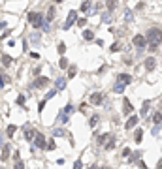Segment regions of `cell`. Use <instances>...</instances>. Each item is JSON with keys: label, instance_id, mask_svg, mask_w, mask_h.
<instances>
[{"label": "cell", "instance_id": "d4e9b609", "mask_svg": "<svg viewBox=\"0 0 162 169\" xmlns=\"http://www.w3.org/2000/svg\"><path fill=\"white\" fill-rule=\"evenodd\" d=\"M141 139H143V130H136V134H134V141H136V143H141Z\"/></svg>", "mask_w": 162, "mask_h": 169}, {"label": "cell", "instance_id": "681fc988", "mask_svg": "<svg viewBox=\"0 0 162 169\" xmlns=\"http://www.w3.org/2000/svg\"><path fill=\"white\" fill-rule=\"evenodd\" d=\"M109 13H111V11H108V13H104V15H102V21H109Z\"/></svg>", "mask_w": 162, "mask_h": 169}, {"label": "cell", "instance_id": "f35d334b", "mask_svg": "<svg viewBox=\"0 0 162 169\" xmlns=\"http://www.w3.org/2000/svg\"><path fill=\"white\" fill-rule=\"evenodd\" d=\"M55 94H57V90H55V88H53V90H49V92H47V94H45V98H43V100H47V102H49V100L53 98Z\"/></svg>", "mask_w": 162, "mask_h": 169}, {"label": "cell", "instance_id": "83f0119b", "mask_svg": "<svg viewBox=\"0 0 162 169\" xmlns=\"http://www.w3.org/2000/svg\"><path fill=\"white\" fill-rule=\"evenodd\" d=\"M11 62H13V60H11V56H10V55H2V64H4V66H6V68L10 66Z\"/></svg>", "mask_w": 162, "mask_h": 169}, {"label": "cell", "instance_id": "ee69618b", "mask_svg": "<svg viewBox=\"0 0 162 169\" xmlns=\"http://www.w3.org/2000/svg\"><path fill=\"white\" fill-rule=\"evenodd\" d=\"M136 163H138V167H141V169H147V163H145L143 160H136Z\"/></svg>", "mask_w": 162, "mask_h": 169}, {"label": "cell", "instance_id": "74e56055", "mask_svg": "<svg viewBox=\"0 0 162 169\" xmlns=\"http://www.w3.org/2000/svg\"><path fill=\"white\" fill-rule=\"evenodd\" d=\"M57 51H58V55H64V51H66V43H58Z\"/></svg>", "mask_w": 162, "mask_h": 169}, {"label": "cell", "instance_id": "4fadbf2b", "mask_svg": "<svg viewBox=\"0 0 162 169\" xmlns=\"http://www.w3.org/2000/svg\"><path fill=\"white\" fill-rule=\"evenodd\" d=\"M117 81H121L122 84H130V83H132V75H128V73H119V75H117Z\"/></svg>", "mask_w": 162, "mask_h": 169}, {"label": "cell", "instance_id": "e0dca14e", "mask_svg": "<svg viewBox=\"0 0 162 169\" xmlns=\"http://www.w3.org/2000/svg\"><path fill=\"white\" fill-rule=\"evenodd\" d=\"M149 109H151V100H145L143 105H141V116H147Z\"/></svg>", "mask_w": 162, "mask_h": 169}, {"label": "cell", "instance_id": "9a60e30c", "mask_svg": "<svg viewBox=\"0 0 162 169\" xmlns=\"http://www.w3.org/2000/svg\"><path fill=\"white\" fill-rule=\"evenodd\" d=\"M29 39H30V43H34V45H40V43H42V34L36 30V32H34V34L30 36Z\"/></svg>", "mask_w": 162, "mask_h": 169}, {"label": "cell", "instance_id": "f546056e", "mask_svg": "<svg viewBox=\"0 0 162 169\" xmlns=\"http://www.w3.org/2000/svg\"><path fill=\"white\" fill-rule=\"evenodd\" d=\"M124 21H126V23H132V21H134V15H132V11H130V10L124 11Z\"/></svg>", "mask_w": 162, "mask_h": 169}, {"label": "cell", "instance_id": "f907efd6", "mask_svg": "<svg viewBox=\"0 0 162 169\" xmlns=\"http://www.w3.org/2000/svg\"><path fill=\"white\" fill-rule=\"evenodd\" d=\"M143 8H145V4H143V2H140V4H138V6H136V10H138V11H141V10H143Z\"/></svg>", "mask_w": 162, "mask_h": 169}, {"label": "cell", "instance_id": "d6986e66", "mask_svg": "<svg viewBox=\"0 0 162 169\" xmlns=\"http://www.w3.org/2000/svg\"><path fill=\"white\" fill-rule=\"evenodd\" d=\"M124 87H126V84H122L121 81H117L115 84H113V92H115V94H122V92H124Z\"/></svg>", "mask_w": 162, "mask_h": 169}, {"label": "cell", "instance_id": "7bdbcfd3", "mask_svg": "<svg viewBox=\"0 0 162 169\" xmlns=\"http://www.w3.org/2000/svg\"><path fill=\"white\" fill-rule=\"evenodd\" d=\"M74 169H83V162H81V160H76V162H74Z\"/></svg>", "mask_w": 162, "mask_h": 169}, {"label": "cell", "instance_id": "680465c9", "mask_svg": "<svg viewBox=\"0 0 162 169\" xmlns=\"http://www.w3.org/2000/svg\"><path fill=\"white\" fill-rule=\"evenodd\" d=\"M89 169H96V166H90V167H89Z\"/></svg>", "mask_w": 162, "mask_h": 169}, {"label": "cell", "instance_id": "7a4b0ae2", "mask_svg": "<svg viewBox=\"0 0 162 169\" xmlns=\"http://www.w3.org/2000/svg\"><path fill=\"white\" fill-rule=\"evenodd\" d=\"M29 21H30V25L34 26V30H38V28H42L45 19H43V15L38 13V11H30V13H29Z\"/></svg>", "mask_w": 162, "mask_h": 169}, {"label": "cell", "instance_id": "60d3db41", "mask_svg": "<svg viewBox=\"0 0 162 169\" xmlns=\"http://www.w3.org/2000/svg\"><path fill=\"white\" fill-rule=\"evenodd\" d=\"M130 154H132V150H130L128 147H124V148H122V156H124V158H130Z\"/></svg>", "mask_w": 162, "mask_h": 169}, {"label": "cell", "instance_id": "8992f818", "mask_svg": "<svg viewBox=\"0 0 162 169\" xmlns=\"http://www.w3.org/2000/svg\"><path fill=\"white\" fill-rule=\"evenodd\" d=\"M10 154H11V145L10 143H4L2 145V150H0V160H2V162L10 160Z\"/></svg>", "mask_w": 162, "mask_h": 169}, {"label": "cell", "instance_id": "836d02e7", "mask_svg": "<svg viewBox=\"0 0 162 169\" xmlns=\"http://www.w3.org/2000/svg\"><path fill=\"white\" fill-rule=\"evenodd\" d=\"M25 102H26V98H25V96H23V94H19L17 96V100H15V103H17V105H25Z\"/></svg>", "mask_w": 162, "mask_h": 169}, {"label": "cell", "instance_id": "5b68a950", "mask_svg": "<svg viewBox=\"0 0 162 169\" xmlns=\"http://www.w3.org/2000/svg\"><path fill=\"white\" fill-rule=\"evenodd\" d=\"M49 77H43V75H40V77H36V81L32 83V87L34 88H38V90H42V88H45L47 84H49Z\"/></svg>", "mask_w": 162, "mask_h": 169}, {"label": "cell", "instance_id": "2e32d148", "mask_svg": "<svg viewBox=\"0 0 162 169\" xmlns=\"http://www.w3.org/2000/svg\"><path fill=\"white\" fill-rule=\"evenodd\" d=\"M111 137H113V135H111V134H109V132H108V134H102V135H100V137H98V145H102V147H104V145H106V143H108V141H109V139H111Z\"/></svg>", "mask_w": 162, "mask_h": 169}, {"label": "cell", "instance_id": "b9f144b4", "mask_svg": "<svg viewBox=\"0 0 162 169\" xmlns=\"http://www.w3.org/2000/svg\"><path fill=\"white\" fill-rule=\"evenodd\" d=\"M45 103H47V100H42V102L38 103V113H42V111H43V107H45Z\"/></svg>", "mask_w": 162, "mask_h": 169}, {"label": "cell", "instance_id": "7dc6e473", "mask_svg": "<svg viewBox=\"0 0 162 169\" xmlns=\"http://www.w3.org/2000/svg\"><path fill=\"white\" fill-rule=\"evenodd\" d=\"M32 73L36 75V77H40V73H42V68H34V70H32Z\"/></svg>", "mask_w": 162, "mask_h": 169}, {"label": "cell", "instance_id": "603a6c76", "mask_svg": "<svg viewBox=\"0 0 162 169\" xmlns=\"http://www.w3.org/2000/svg\"><path fill=\"white\" fill-rule=\"evenodd\" d=\"M104 148H106V150H113V148H115V135H113V137L104 145Z\"/></svg>", "mask_w": 162, "mask_h": 169}, {"label": "cell", "instance_id": "f5cc1de1", "mask_svg": "<svg viewBox=\"0 0 162 169\" xmlns=\"http://www.w3.org/2000/svg\"><path fill=\"white\" fill-rule=\"evenodd\" d=\"M156 47H159L156 43H149V49H151V51H156Z\"/></svg>", "mask_w": 162, "mask_h": 169}, {"label": "cell", "instance_id": "f6af8a7d", "mask_svg": "<svg viewBox=\"0 0 162 169\" xmlns=\"http://www.w3.org/2000/svg\"><path fill=\"white\" fill-rule=\"evenodd\" d=\"M76 25H77V26H85V25H87V19H85V17H83V19H77Z\"/></svg>", "mask_w": 162, "mask_h": 169}, {"label": "cell", "instance_id": "db71d44e", "mask_svg": "<svg viewBox=\"0 0 162 169\" xmlns=\"http://www.w3.org/2000/svg\"><path fill=\"white\" fill-rule=\"evenodd\" d=\"M156 169H162V158L159 160V162H156Z\"/></svg>", "mask_w": 162, "mask_h": 169}, {"label": "cell", "instance_id": "91938a15", "mask_svg": "<svg viewBox=\"0 0 162 169\" xmlns=\"http://www.w3.org/2000/svg\"><path fill=\"white\" fill-rule=\"evenodd\" d=\"M0 169H6V167H0Z\"/></svg>", "mask_w": 162, "mask_h": 169}, {"label": "cell", "instance_id": "6f0895ef", "mask_svg": "<svg viewBox=\"0 0 162 169\" xmlns=\"http://www.w3.org/2000/svg\"><path fill=\"white\" fill-rule=\"evenodd\" d=\"M100 169H111V167H108V166H104V167H100Z\"/></svg>", "mask_w": 162, "mask_h": 169}, {"label": "cell", "instance_id": "52a82bcc", "mask_svg": "<svg viewBox=\"0 0 162 169\" xmlns=\"http://www.w3.org/2000/svg\"><path fill=\"white\" fill-rule=\"evenodd\" d=\"M34 145H36V148H45L47 147V141L43 137V134L36 132V135H34Z\"/></svg>", "mask_w": 162, "mask_h": 169}, {"label": "cell", "instance_id": "9c48e42d", "mask_svg": "<svg viewBox=\"0 0 162 169\" xmlns=\"http://www.w3.org/2000/svg\"><path fill=\"white\" fill-rule=\"evenodd\" d=\"M143 66H145V70H147V71H153L156 68V58H155V56H147Z\"/></svg>", "mask_w": 162, "mask_h": 169}, {"label": "cell", "instance_id": "9f6ffc18", "mask_svg": "<svg viewBox=\"0 0 162 169\" xmlns=\"http://www.w3.org/2000/svg\"><path fill=\"white\" fill-rule=\"evenodd\" d=\"M2 145H4V143H2V135H0V150H2Z\"/></svg>", "mask_w": 162, "mask_h": 169}, {"label": "cell", "instance_id": "8d00e7d4", "mask_svg": "<svg viewBox=\"0 0 162 169\" xmlns=\"http://www.w3.org/2000/svg\"><path fill=\"white\" fill-rule=\"evenodd\" d=\"M72 111H74V107H72V105H70V103H68V105H66L64 109H62V115H66V116H68V115H70V113H72Z\"/></svg>", "mask_w": 162, "mask_h": 169}, {"label": "cell", "instance_id": "c3c4849f", "mask_svg": "<svg viewBox=\"0 0 162 169\" xmlns=\"http://www.w3.org/2000/svg\"><path fill=\"white\" fill-rule=\"evenodd\" d=\"M68 77L72 79V77H76V68H70V73H68Z\"/></svg>", "mask_w": 162, "mask_h": 169}, {"label": "cell", "instance_id": "bcb514c9", "mask_svg": "<svg viewBox=\"0 0 162 169\" xmlns=\"http://www.w3.org/2000/svg\"><path fill=\"white\" fill-rule=\"evenodd\" d=\"M119 49H121V43H119V42H115V43L111 45V51L115 53V51H119Z\"/></svg>", "mask_w": 162, "mask_h": 169}, {"label": "cell", "instance_id": "ba28073f", "mask_svg": "<svg viewBox=\"0 0 162 169\" xmlns=\"http://www.w3.org/2000/svg\"><path fill=\"white\" fill-rule=\"evenodd\" d=\"M89 102L92 103V105H102V103H104V96H102L100 92H92L90 98H89Z\"/></svg>", "mask_w": 162, "mask_h": 169}, {"label": "cell", "instance_id": "f1b7e54d", "mask_svg": "<svg viewBox=\"0 0 162 169\" xmlns=\"http://www.w3.org/2000/svg\"><path fill=\"white\" fill-rule=\"evenodd\" d=\"M58 66H60V70H66V68H68V60H66V56H60Z\"/></svg>", "mask_w": 162, "mask_h": 169}, {"label": "cell", "instance_id": "ac0fdd59", "mask_svg": "<svg viewBox=\"0 0 162 169\" xmlns=\"http://www.w3.org/2000/svg\"><path fill=\"white\" fill-rule=\"evenodd\" d=\"M64 87H66V79L64 77H58L57 83H55V90H64Z\"/></svg>", "mask_w": 162, "mask_h": 169}, {"label": "cell", "instance_id": "7c38bea8", "mask_svg": "<svg viewBox=\"0 0 162 169\" xmlns=\"http://www.w3.org/2000/svg\"><path fill=\"white\" fill-rule=\"evenodd\" d=\"M132 111H134V107H132V103H130V100L124 98L122 100V113H124V115H130Z\"/></svg>", "mask_w": 162, "mask_h": 169}, {"label": "cell", "instance_id": "4316f807", "mask_svg": "<svg viewBox=\"0 0 162 169\" xmlns=\"http://www.w3.org/2000/svg\"><path fill=\"white\" fill-rule=\"evenodd\" d=\"M98 120H100V116H98V115H92V116H90V120H89V126L94 128L98 124Z\"/></svg>", "mask_w": 162, "mask_h": 169}, {"label": "cell", "instance_id": "1f68e13d", "mask_svg": "<svg viewBox=\"0 0 162 169\" xmlns=\"http://www.w3.org/2000/svg\"><path fill=\"white\" fill-rule=\"evenodd\" d=\"M153 122H155V124H160V122H162V113L156 111L155 115H153Z\"/></svg>", "mask_w": 162, "mask_h": 169}, {"label": "cell", "instance_id": "3957f363", "mask_svg": "<svg viewBox=\"0 0 162 169\" xmlns=\"http://www.w3.org/2000/svg\"><path fill=\"white\" fill-rule=\"evenodd\" d=\"M76 21H77L76 10H70V11H68V17H66V21H64V25H62V30H70V28L76 25Z\"/></svg>", "mask_w": 162, "mask_h": 169}, {"label": "cell", "instance_id": "277c9868", "mask_svg": "<svg viewBox=\"0 0 162 169\" xmlns=\"http://www.w3.org/2000/svg\"><path fill=\"white\" fill-rule=\"evenodd\" d=\"M132 43L138 47V49H145V47H147V39H145L143 34H136L134 39H132Z\"/></svg>", "mask_w": 162, "mask_h": 169}, {"label": "cell", "instance_id": "11a10c76", "mask_svg": "<svg viewBox=\"0 0 162 169\" xmlns=\"http://www.w3.org/2000/svg\"><path fill=\"white\" fill-rule=\"evenodd\" d=\"M6 25H8L6 21H0V30H2V28H6Z\"/></svg>", "mask_w": 162, "mask_h": 169}, {"label": "cell", "instance_id": "816d5d0a", "mask_svg": "<svg viewBox=\"0 0 162 169\" xmlns=\"http://www.w3.org/2000/svg\"><path fill=\"white\" fill-rule=\"evenodd\" d=\"M29 56H30V58H40V55H38V53H36V51H32V53H30Z\"/></svg>", "mask_w": 162, "mask_h": 169}, {"label": "cell", "instance_id": "ab89813d", "mask_svg": "<svg viewBox=\"0 0 162 169\" xmlns=\"http://www.w3.org/2000/svg\"><path fill=\"white\" fill-rule=\"evenodd\" d=\"M42 30H43V32H49V30H51V25H49V21H43V25H42Z\"/></svg>", "mask_w": 162, "mask_h": 169}, {"label": "cell", "instance_id": "484cf974", "mask_svg": "<svg viewBox=\"0 0 162 169\" xmlns=\"http://www.w3.org/2000/svg\"><path fill=\"white\" fill-rule=\"evenodd\" d=\"M11 81V79L10 77H8V75H4V73H0V87H6V84L8 83H10Z\"/></svg>", "mask_w": 162, "mask_h": 169}, {"label": "cell", "instance_id": "6da1fadb", "mask_svg": "<svg viewBox=\"0 0 162 169\" xmlns=\"http://www.w3.org/2000/svg\"><path fill=\"white\" fill-rule=\"evenodd\" d=\"M145 39H147V43H156V45H160L162 43V28H149L147 34H145Z\"/></svg>", "mask_w": 162, "mask_h": 169}, {"label": "cell", "instance_id": "30bf717a", "mask_svg": "<svg viewBox=\"0 0 162 169\" xmlns=\"http://www.w3.org/2000/svg\"><path fill=\"white\" fill-rule=\"evenodd\" d=\"M138 120H140V116H138V115H130L128 120H126V126L124 128H126V130H132V128L138 124Z\"/></svg>", "mask_w": 162, "mask_h": 169}, {"label": "cell", "instance_id": "d590c367", "mask_svg": "<svg viewBox=\"0 0 162 169\" xmlns=\"http://www.w3.org/2000/svg\"><path fill=\"white\" fill-rule=\"evenodd\" d=\"M117 8V0H108V11H113Z\"/></svg>", "mask_w": 162, "mask_h": 169}, {"label": "cell", "instance_id": "e575fe53", "mask_svg": "<svg viewBox=\"0 0 162 169\" xmlns=\"http://www.w3.org/2000/svg\"><path fill=\"white\" fill-rule=\"evenodd\" d=\"M47 150H55V148H57V143H55V139H49L47 141Z\"/></svg>", "mask_w": 162, "mask_h": 169}, {"label": "cell", "instance_id": "cb8c5ba5", "mask_svg": "<svg viewBox=\"0 0 162 169\" xmlns=\"http://www.w3.org/2000/svg\"><path fill=\"white\" fill-rule=\"evenodd\" d=\"M83 38H85L87 42H92V39H94V32L92 30H85V32H83Z\"/></svg>", "mask_w": 162, "mask_h": 169}, {"label": "cell", "instance_id": "7402d4cb", "mask_svg": "<svg viewBox=\"0 0 162 169\" xmlns=\"http://www.w3.org/2000/svg\"><path fill=\"white\" fill-rule=\"evenodd\" d=\"M15 132H17V126H15V124H10V126L6 128V135H8V137H13Z\"/></svg>", "mask_w": 162, "mask_h": 169}, {"label": "cell", "instance_id": "8fae6325", "mask_svg": "<svg viewBox=\"0 0 162 169\" xmlns=\"http://www.w3.org/2000/svg\"><path fill=\"white\" fill-rule=\"evenodd\" d=\"M23 130H25V139H26V141H32V139H34V135H36V130H32L29 124H26V126H23Z\"/></svg>", "mask_w": 162, "mask_h": 169}, {"label": "cell", "instance_id": "44dd1931", "mask_svg": "<svg viewBox=\"0 0 162 169\" xmlns=\"http://www.w3.org/2000/svg\"><path fill=\"white\" fill-rule=\"evenodd\" d=\"M53 137H66V130H64V128H55V130H53Z\"/></svg>", "mask_w": 162, "mask_h": 169}, {"label": "cell", "instance_id": "4dcf8cb0", "mask_svg": "<svg viewBox=\"0 0 162 169\" xmlns=\"http://www.w3.org/2000/svg\"><path fill=\"white\" fill-rule=\"evenodd\" d=\"M160 132H162V126H160V124H155V128H153V132H151V134L155 135V137H159V135H160Z\"/></svg>", "mask_w": 162, "mask_h": 169}, {"label": "cell", "instance_id": "ffe728a7", "mask_svg": "<svg viewBox=\"0 0 162 169\" xmlns=\"http://www.w3.org/2000/svg\"><path fill=\"white\" fill-rule=\"evenodd\" d=\"M90 8H92V0H85V2L81 4V11H83V13H89Z\"/></svg>", "mask_w": 162, "mask_h": 169}, {"label": "cell", "instance_id": "5bb4252c", "mask_svg": "<svg viewBox=\"0 0 162 169\" xmlns=\"http://www.w3.org/2000/svg\"><path fill=\"white\" fill-rule=\"evenodd\" d=\"M55 15H57V8L55 6H51V8H47V15H45V21H53L55 19Z\"/></svg>", "mask_w": 162, "mask_h": 169}, {"label": "cell", "instance_id": "d6a6232c", "mask_svg": "<svg viewBox=\"0 0 162 169\" xmlns=\"http://www.w3.org/2000/svg\"><path fill=\"white\" fill-rule=\"evenodd\" d=\"M13 169H25V163H23V160L19 158V160H13Z\"/></svg>", "mask_w": 162, "mask_h": 169}]
</instances>
